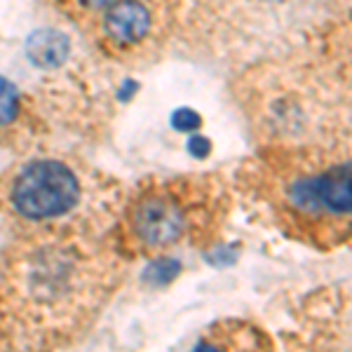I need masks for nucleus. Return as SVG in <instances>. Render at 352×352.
Segmentation results:
<instances>
[{
  "mask_svg": "<svg viewBox=\"0 0 352 352\" xmlns=\"http://www.w3.org/2000/svg\"><path fill=\"white\" fill-rule=\"evenodd\" d=\"M80 5H85V8H92V10H96V8H106V5L111 3V0H78Z\"/></svg>",
  "mask_w": 352,
  "mask_h": 352,
  "instance_id": "nucleus-10",
  "label": "nucleus"
},
{
  "mask_svg": "<svg viewBox=\"0 0 352 352\" xmlns=\"http://www.w3.org/2000/svg\"><path fill=\"white\" fill-rule=\"evenodd\" d=\"M172 124H174L176 129H181V132H190V129L200 127L202 120H200V116H197L195 111L181 109V111H176L174 116H172Z\"/></svg>",
  "mask_w": 352,
  "mask_h": 352,
  "instance_id": "nucleus-8",
  "label": "nucleus"
},
{
  "mask_svg": "<svg viewBox=\"0 0 352 352\" xmlns=\"http://www.w3.org/2000/svg\"><path fill=\"white\" fill-rule=\"evenodd\" d=\"M181 270V263L174 258H160L155 261V263L148 265V270H146V280L151 282V285H164V282H169L174 275H179Z\"/></svg>",
  "mask_w": 352,
  "mask_h": 352,
  "instance_id": "nucleus-7",
  "label": "nucleus"
},
{
  "mask_svg": "<svg viewBox=\"0 0 352 352\" xmlns=\"http://www.w3.org/2000/svg\"><path fill=\"white\" fill-rule=\"evenodd\" d=\"M134 230L146 244L162 247L174 242L184 232V214L172 200L148 197L136 207Z\"/></svg>",
  "mask_w": 352,
  "mask_h": 352,
  "instance_id": "nucleus-3",
  "label": "nucleus"
},
{
  "mask_svg": "<svg viewBox=\"0 0 352 352\" xmlns=\"http://www.w3.org/2000/svg\"><path fill=\"white\" fill-rule=\"evenodd\" d=\"M19 111V94L10 80L0 78V124H10Z\"/></svg>",
  "mask_w": 352,
  "mask_h": 352,
  "instance_id": "nucleus-6",
  "label": "nucleus"
},
{
  "mask_svg": "<svg viewBox=\"0 0 352 352\" xmlns=\"http://www.w3.org/2000/svg\"><path fill=\"white\" fill-rule=\"evenodd\" d=\"M80 195L78 179L64 162H33L14 179L12 207L24 219L45 221L66 214Z\"/></svg>",
  "mask_w": 352,
  "mask_h": 352,
  "instance_id": "nucleus-1",
  "label": "nucleus"
},
{
  "mask_svg": "<svg viewBox=\"0 0 352 352\" xmlns=\"http://www.w3.org/2000/svg\"><path fill=\"white\" fill-rule=\"evenodd\" d=\"M188 151L192 153L195 157H204L209 153V141L202 139V136H195V139L188 141Z\"/></svg>",
  "mask_w": 352,
  "mask_h": 352,
  "instance_id": "nucleus-9",
  "label": "nucleus"
},
{
  "mask_svg": "<svg viewBox=\"0 0 352 352\" xmlns=\"http://www.w3.org/2000/svg\"><path fill=\"white\" fill-rule=\"evenodd\" d=\"M68 54H71V41L61 31H36L33 36H28L26 41V56L33 66L50 71V68H59L66 64Z\"/></svg>",
  "mask_w": 352,
  "mask_h": 352,
  "instance_id": "nucleus-5",
  "label": "nucleus"
},
{
  "mask_svg": "<svg viewBox=\"0 0 352 352\" xmlns=\"http://www.w3.org/2000/svg\"><path fill=\"white\" fill-rule=\"evenodd\" d=\"M148 12L141 3L136 0H122V3L113 5L106 14V33L118 43H136L146 36L148 31Z\"/></svg>",
  "mask_w": 352,
  "mask_h": 352,
  "instance_id": "nucleus-4",
  "label": "nucleus"
},
{
  "mask_svg": "<svg viewBox=\"0 0 352 352\" xmlns=\"http://www.w3.org/2000/svg\"><path fill=\"white\" fill-rule=\"evenodd\" d=\"M294 202L310 212L352 214V162L331 172L300 181L294 188Z\"/></svg>",
  "mask_w": 352,
  "mask_h": 352,
  "instance_id": "nucleus-2",
  "label": "nucleus"
}]
</instances>
